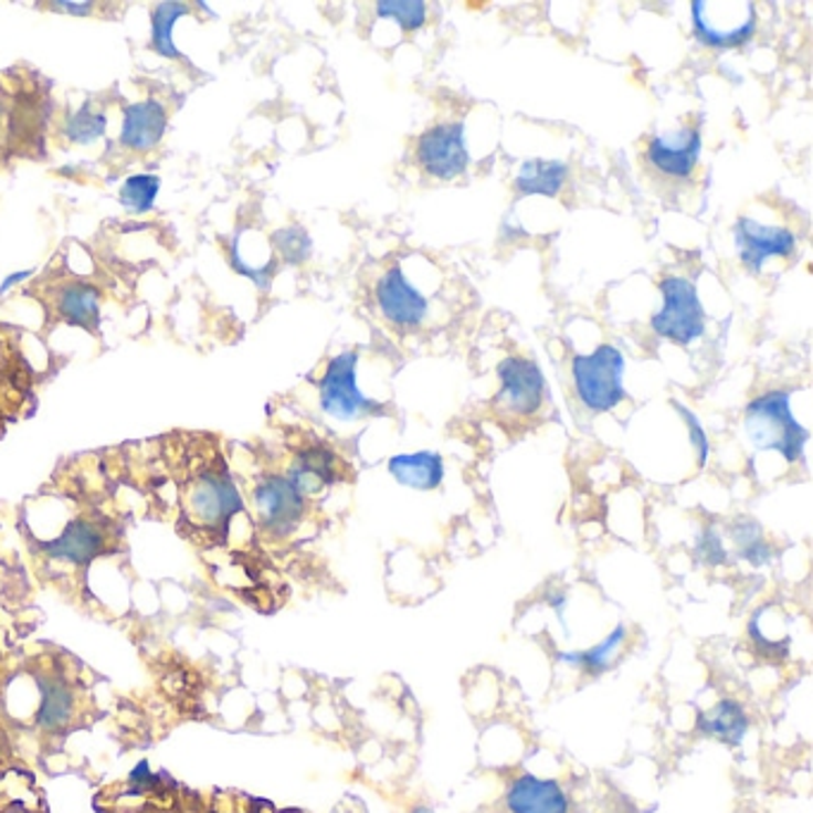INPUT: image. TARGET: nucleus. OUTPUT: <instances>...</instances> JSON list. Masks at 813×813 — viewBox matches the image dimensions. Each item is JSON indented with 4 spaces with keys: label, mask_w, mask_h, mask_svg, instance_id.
<instances>
[{
    "label": "nucleus",
    "mask_w": 813,
    "mask_h": 813,
    "mask_svg": "<svg viewBox=\"0 0 813 813\" xmlns=\"http://www.w3.org/2000/svg\"><path fill=\"white\" fill-rule=\"evenodd\" d=\"M749 442L761 451H778L788 463H800L809 430L792 413V391L773 389L751 399L745 411Z\"/></svg>",
    "instance_id": "1"
},
{
    "label": "nucleus",
    "mask_w": 813,
    "mask_h": 813,
    "mask_svg": "<svg viewBox=\"0 0 813 813\" xmlns=\"http://www.w3.org/2000/svg\"><path fill=\"white\" fill-rule=\"evenodd\" d=\"M625 358L611 344L573 358V384L580 403L592 413H609L625 399Z\"/></svg>",
    "instance_id": "2"
},
{
    "label": "nucleus",
    "mask_w": 813,
    "mask_h": 813,
    "mask_svg": "<svg viewBox=\"0 0 813 813\" xmlns=\"http://www.w3.org/2000/svg\"><path fill=\"white\" fill-rule=\"evenodd\" d=\"M658 287L661 296H664V306L652 318L654 335L680 346H689L704 337L706 313L695 284L685 277L671 275L661 279Z\"/></svg>",
    "instance_id": "3"
},
{
    "label": "nucleus",
    "mask_w": 813,
    "mask_h": 813,
    "mask_svg": "<svg viewBox=\"0 0 813 813\" xmlns=\"http://www.w3.org/2000/svg\"><path fill=\"white\" fill-rule=\"evenodd\" d=\"M358 351H344L329 360V366L320 380V405L327 415L344 423L351 420L384 415V403L366 397L356 380Z\"/></svg>",
    "instance_id": "4"
},
{
    "label": "nucleus",
    "mask_w": 813,
    "mask_h": 813,
    "mask_svg": "<svg viewBox=\"0 0 813 813\" xmlns=\"http://www.w3.org/2000/svg\"><path fill=\"white\" fill-rule=\"evenodd\" d=\"M499 394L494 399V405L506 415L514 418H530L547 397V380L541 374L539 366L530 358L508 356L499 366Z\"/></svg>",
    "instance_id": "5"
},
{
    "label": "nucleus",
    "mask_w": 813,
    "mask_h": 813,
    "mask_svg": "<svg viewBox=\"0 0 813 813\" xmlns=\"http://www.w3.org/2000/svg\"><path fill=\"white\" fill-rule=\"evenodd\" d=\"M418 162L430 177L451 182L458 179L471 165V154L465 148V127L461 123H446L427 129L418 139Z\"/></svg>",
    "instance_id": "6"
},
{
    "label": "nucleus",
    "mask_w": 813,
    "mask_h": 813,
    "mask_svg": "<svg viewBox=\"0 0 813 813\" xmlns=\"http://www.w3.org/2000/svg\"><path fill=\"white\" fill-rule=\"evenodd\" d=\"M255 508L270 535L287 537L304 518L306 496L292 485L289 477L270 475L255 489Z\"/></svg>",
    "instance_id": "7"
},
{
    "label": "nucleus",
    "mask_w": 813,
    "mask_h": 813,
    "mask_svg": "<svg viewBox=\"0 0 813 813\" xmlns=\"http://www.w3.org/2000/svg\"><path fill=\"white\" fill-rule=\"evenodd\" d=\"M735 246L740 261L751 275H759L768 258H790L796 249V236L785 228H768L751 218L735 222Z\"/></svg>",
    "instance_id": "8"
},
{
    "label": "nucleus",
    "mask_w": 813,
    "mask_h": 813,
    "mask_svg": "<svg viewBox=\"0 0 813 813\" xmlns=\"http://www.w3.org/2000/svg\"><path fill=\"white\" fill-rule=\"evenodd\" d=\"M701 129L685 127L673 134H661L646 146V162L661 175L685 179L699 165Z\"/></svg>",
    "instance_id": "9"
},
{
    "label": "nucleus",
    "mask_w": 813,
    "mask_h": 813,
    "mask_svg": "<svg viewBox=\"0 0 813 813\" xmlns=\"http://www.w3.org/2000/svg\"><path fill=\"white\" fill-rule=\"evenodd\" d=\"M378 306L387 323L401 329H415L427 315V298L405 279L401 267L394 265L378 284Z\"/></svg>",
    "instance_id": "10"
},
{
    "label": "nucleus",
    "mask_w": 813,
    "mask_h": 813,
    "mask_svg": "<svg viewBox=\"0 0 813 813\" xmlns=\"http://www.w3.org/2000/svg\"><path fill=\"white\" fill-rule=\"evenodd\" d=\"M193 518L203 525H224L241 510V496L228 473H203L189 496Z\"/></svg>",
    "instance_id": "11"
},
{
    "label": "nucleus",
    "mask_w": 813,
    "mask_h": 813,
    "mask_svg": "<svg viewBox=\"0 0 813 813\" xmlns=\"http://www.w3.org/2000/svg\"><path fill=\"white\" fill-rule=\"evenodd\" d=\"M506 806L510 813H568L570 800L556 780L522 773L510 782Z\"/></svg>",
    "instance_id": "12"
},
{
    "label": "nucleus",
    "mask_w": 813,
    "mask_h": 813,
    "mask_svg": "<svg viewBox=\"0 0 813 813\" xmlns=\"http://www.w3.org/2000/svg\"><path fill=\"white\" fill-rule=\"evenodd\" d=\"M387 468L399 485L432 492L444 482V458L436 451H415V454H399L391 456Z\"/></svg>",
    "instance_id": "13"
},
{
    "label": "nucleus",
    "mask_w": 813,
    "mask_h": 813,
    "mask_svg": "<svg viewBox=\"0 0 813 813\" xmlns=\"http://www.w3.org/2000/svg\"><path fill=\"white\" fill-rule=\"evenodd\" d=\"M337 454L327 446H310L300 451L289 471L292 485L304 494H320L325 487L337 482Z\"/></svg>",
    "instance_id": "14"
},
{
    "label": "nucleus",
    "mask_w": 813,
    "mask_h": 813,
    "mask_svg": "<svg viewBox=\"0 0 813 813\" xmlns=\"http://www.w3.org/2000/svg\"><path fill=\"white\" fill-rule=\"evenodd\" d=\"M749 726H751V720H749L747 709L740 701L730 699V697L720 699L714 709L697 716V730L728 747L742 745V740L749 732Z\"/></svg>",
    "instance_id": "15"
},
{
    "label": "nucleus",
    "mask_w": 813,
    "mask_h": 813,
    "mask_svg": "<svg viewBox=\"0 0 813 813\" xmlns=\"http://www.w3.org/2000/svg\"><path fill=\"white\" fill-rule=\"evenodd\" d=\"M165 125H168V117H165V110L158 101L134 103L125 110L119 141L134 150H148L162 139Z\"/></svg>",
    "instance_id": "16"
},
{
    "label": "nucleus",
    "mask_w": 813,
    "mask_h": 813,
    "mask_svg": "<svg viewBox=\"0 0 813 813\" xmlns=\"http://www.w3.org/2000/svg\"><path fill=\"white\" fill-rule=\"evenodd\" d=\"M101 547H103V537L98 532V527L92 522H84V520L72 522L55 541L43 545V549H46L53 559L70 561L77 566L94 561Z\"/></svg>",
    "instance_id": "17"
},
{
    "label": "nucleus",
    "mask_w": 813,
    "mask_h": 813,
    "mask_svg": "<svg viewBox=\"0 0 813 813\" xmlns=\"http://www.w3.org/2000/svg\"><path fill=\"white\" fill-rule=\"evenodd\" d=\"M568 179V165L563 160H527L516 177V191L520 196H556Z\"/></svg>",
    "instance_id": "18"
},
{
    "label": "nucleus",
    "mask_w": 813,
    "mask_h": 813,
    "mask_svg": "<svg viewBox=\"0 0 813 813\" xmlns=\"http://www.w3.org/2000/svg\"><path fill=\"white\" fill-rule=\"evenodd\" d=\"M627 640V627L625 625H615V630L611 632V635H606L601 642H596L594 646H590V650H582V652H563L559 654V661H563V664L568 666H576L580 668L582 673L587 675H601L611 671L615 656H619V650L625 644Z\"/></svg>",
    "instance_id": "19"
},
{
    "label": "nucleus",
    "mask_w": 813,
    "mask_h": 813,
    "mask_svg": "<svg viewBox=\"0 0 813 813\" xmlns=\"http://www.w3.org/2000/svg\"><path fill=\"white\" fill-rule=\"evenodd\" d=\"M730 535L735 541L737 556H740V559L747 561L749 566L763 568L773 561V547H771V541L766 539L759 520L749 518V516L737 518L730 527Z\"/></svg>",
    "instance_id": "20"
},
{
    "label": "nucleus",
    "mask_w": 813,
    "mask_h": 813,
    "mask_svg": "<svg viewBox=\"0 0 813 813\" xmlns=\"http://www.w3.org/2000/svg\"><path fill=\"white\" fill-rule=\"evenodd\" d=\"M691 24H695V34L706 49H716V51L740 49L757 32V12L751 14L749 20H745L742 24L718 29V27L706 24L704 18H701V12H699V6L691 3Z\"/></svg>",
    "instance_id": "21"
},
{
    "label": "nucleus",
    "mask_w": 813,
    "mask_h": 813,
    "mask_svg": "<svg viewBox=\"0 0 813 813\" xmlns=\"http://www.w3.org/2000/svg\"><path fill=\"white\" fill-rule=\"evenodd\" d=\"M60 313L72 325L96 329L98 325V292L88 284H72L60 296Z\"/></svg>",
    "instance_id": "22"
},
{
    "label": "nucleus",
    "mask_w": 813,
    "mask_h": 813,
    "mask_svg": "<svg viewBox=\"0 0 813 813\" xmlns=\"http://www.w3.org/2000/svg\"><path fill=\"white\" fill-rule=\"evenodd\" d=\"M72 716V691L65 683L53 680L43 685V699L39 711V726L46 730L63 728Z\"/></svg>",
    "instance_id": "23"
},
{
    "label": "nucleus",
    "mask_w": 813,
    "mask_h": 813,
    "mask_svg": "<svg viewBox=\"0 0 813 813\" xmlns=\"http://www.w3.org/2000/svg\"><path fill=\"white\" fill-rule=\"evenodd\" d=\"M160 191V179L156 175H134L119 189V203L129 213H148Z\"/></svg>",
    "instance_id": "24"
},
{
    "label": "nucleus",
    "mask_w": 813,
    "mask_h": 813,
    "mask_svg": "<svg viewBox=\"0 0 813 813\" xmlns=\"http://www.w3.org/2000/svg\"><path fill=\"white\" fill-rule=\"evenodd\" d=\"M189 6L184 3H160L154 10V49L165 57H177L179 51L172 41L175 22L187 14Z\"/></svg>",
    "instance_id": "25"
},
{
    "label": "nucleus",
    "mask_w": 813,
    "mask_h": 813,
    "mask_svg": "<svg viewBox=\"0 0 813 813\" xmlns=\"http://www.w3.org/2000/svg\"><path fill=\"white\" fill-rule=\"evenodd\" d=\"M374 12L382 20H394L403 32H418L427 22V6L420 0H380Z\"/></svg>",
    "instance_id": "26"
},
{
    "label": "nucleus",
    "mask_w": 813,
    "mask_h": 813,
    "mask_svg": "<svg viewBox=\"0 0 813 813\" xmlns=\"http://www.w3.org/2000/svg\"><path fill=\"white\" fill-rule=\"evenodd\" d=\"M273 244L287 263H304L310 255V236L300 228H284L273 234Z\"/></svg>",
    "instance_id": "27"
},
{
    "label": "nucleus",
    "mask_w": 813,
    "mask_h": 813,
    "mask_svg": "<svg viewBox=\"0 0 813 813\" xmlns=\"http://www.w3.org/2000/svg\"><path fill=\"white\" fill-rule=\"evenodd\" d=\"M728 559H730V553H728L726 545H722L718 530L714 525H706L704 530L699 532V537H697L695 561L706 566V568H718V566H726Z\"/></svg>",
    "instance_id": "28"
},
{
    "label": "nucleus",
    "mask_w": 813,
    "mask_h": 813,
    "mask_svg": "<svg viewBox=\"0 0 813 813\" xmlns=\"http://www.w3.org/2000/svg\"><path fill=\"white\" fill-rule=\"evenodd\" d=\"M105 134V117L88 108H82L77 115H72L67 123V137L74 144H94Z\"/></svg>",
    "instance_id": "29"
},
{
    "label": "nucleus",
    "mask_w": 813,
    "mask_h": 813,
    "mask_svg": "<svg viewBox=\"0 0 813 813\" xmlns=\"http://www.w3.org/2000/svg\"><path fill=\"white\" fill-rule=\"evenodd\" d=\"M671 405L677 411V415H680L685 420L687 432H689V442H691V446H695V451H697V463H699V468H704L706 458H709V448H711L709 446V436H706V432H704V425L699 423V418L695 413H691L687 409V405H683L680 401H671Z\"/></svg>",
    "instance_id": "30"
},
{
    "label": "nucleus",
    "mask_w": 813,
    "mask_h": 813,
    "mask_svg": "<svg viewBox=\"0 0 813 813\" xmlns=\"http://www.w3.org/2000/svg\"><path fill=\"white\" fill-rule=\"evenodd\" d=\"M53 8H57V10H72V14H88V10H92L94 6L92 3H65V0H63V3H55Z\"/></svg>",
    "instance_id": "31"
},
{
    "label": "nucleus",
    "mask_w": 813,
    "mask_h": 813,
    "mask_svg": "<svg viewBox=\"0 0 813 813\" xmlns=\"http://www.w3.org/2000/svg\"><path fill=\"white\" fill-rule=\"evenodd\" d=\"M29 275H32V270H24V273H14V275H10V277L3 282V287H0V294L8 292V289L12 287V284H20V282H22V279H27Z\"/></svg>",
    "instance_id": "32"
},
{
    "label": "nucleus",
    "mask_w": 813,
    "mask_h": 813,
    "mask_svg": "<svg viewBox=\"0 0 813 813\" xmlns=\"http://www.w3.org/2000/svg\"><path fill=\"white\" fill-rule=\"evenodd\" d=\"M549 604L553 606V611L556 613H559V619H561V613H563V609H566V604H568V596L561 592V594H551L549 596Z\"/></svg>",
    "instance_id": "33"
},
{
    "label": "nucleus",
    "mask_w": 813,
    "mask_h": 813,
    "mask_svg": "<svg viewBox=\"0 0 813 813\" xmlns=\"http://www.w3.org/2000/svg\"><path fill=\"white\" fill-rule=\"evenodd\" d=\"M411 813H434L430 806H415Z\"/></svg>",
    "instance_id": "34"
}]
</instances>
